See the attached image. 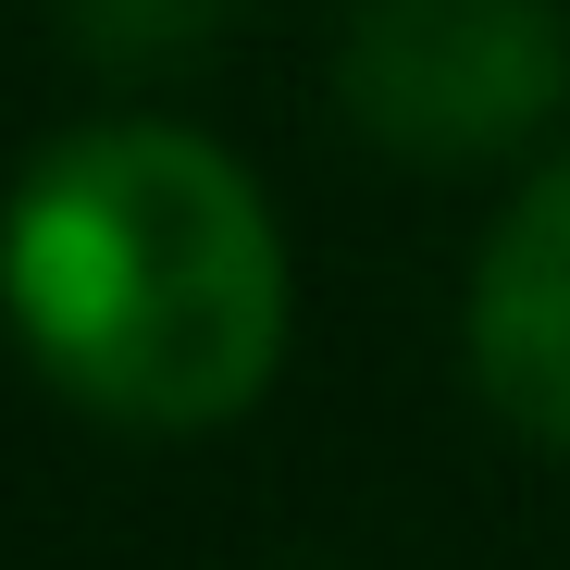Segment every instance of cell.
<instances>
[{
  "label": "cell",
  "mask_w": 570,
  "mask_h": 570,
  "mask_svg": "<svg viewBox=\"0 0 570 570\" xmlns=\"http://www.w3.org/2000/svg\"><path fill=\"white\" fill-rule=\"evenodd\" d=\"M0 311L75 410L137 434L236 422L285 360V236L186 125H87L0 212Z\"/></svg>",
  "instance_id": "1"
},
{
  "label": "cell",
  "mask_w": 570,
  "mask_h": 570,
  "mask_svg": "<svg viewBox=\"0 0 570 570\" xmlns=\"http://www.w3.org/2000/svg\"><path fill=\"white\" fill-rule=\"evenodd\" d=\"M335 87L397 161H497L570 100V26L558 0H372Z\"/></svg>",
  "instance_id": "2"
},
{
  "label": "cell",
  "mask_w": 570,
  "mask_h": 570,
  "mask_svg": "<svg viewBox=\"0 0 570 570\" xmlns=\"http://www.w3.org/2000/svg\"><path fill=\"white\" fill-rule=\"evenodd\" d=\"M471 372L533 446H570V149L509 199L471 273Z\"/></svg>",
  "instance_id": "3"
},
{
  "label": "cell",
  "mask_w": 570,
  "mask_h": 570,
  "mask_svg": "<svg viewBox=\"0 0 570 570\" xmlns=\"http://www.w3.org/2000/svg\"><path fill=\"white\" fill-rule=\"evenodd\" d=\"M236 26V0H75V38L100 62H186Z\"/></svg>",
  "instance_id": "4"
}]
</instances>
